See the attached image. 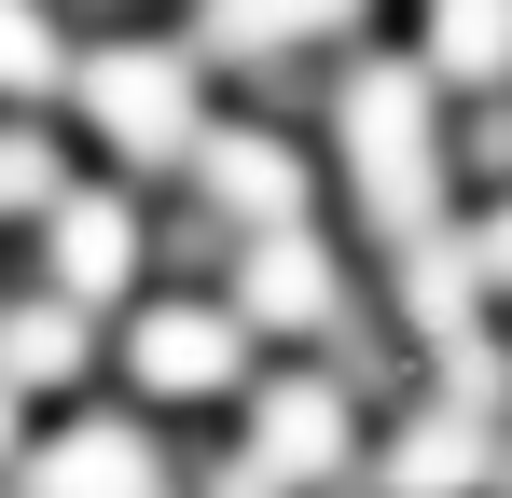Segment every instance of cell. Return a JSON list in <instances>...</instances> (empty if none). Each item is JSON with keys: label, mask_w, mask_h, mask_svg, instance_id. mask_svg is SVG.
<instances>
[{"label": "cell", "mask_w": 512, "mask_h": 498, "mask_svg": "<svg viewBox=\"0 0 512 498\" xmlns=\"http://www.w3.org/2000/svg\"><path fill=\"white\" fill-rule=\"evenodd\" d=\"M42 83H70L56 28H42V0H0V97H42Z\"/></svg>", "instance_id": "obj_13"}, {"label": "cell", "mask_w": 512, "mask_h": 498, "mask_svg": "<svg viewBox=\"0 0 512 498\" xmlns=\"http://www.w3.org/2000/svg\"><path fill=\"white\" fill-rule=\"evenodd\" d=\"M471 263H485V291H512V208L485 222V236H471Z\"/></svg>", "instance_id": "obj_16"}, {"label": "cell", "mask_w": 512, "mask_h": 498, "mask_svg": "<svg viewBox=\"0 0 512 498\" xmlns=\"http://www.w3.org/2000/svg\"><path fill=\"white\" fill-rule=\"evenodd\" d=\"M84 360V305H0V388H70Z\"/></svg>", "instance_id": "obj_11"}, {"label": "cell", "mask_w": 512, "mask_h": 498, "mask_svg": "<svg viewBox=\"0 0 512 498\" xmlns=\"http://www.w3.org/2000/svg\"><path fill=\"white\" fill-rule=\"evenodd\" d=\"M28 498H153V443H139L125 415H97V429H56V443L28 457Z\"/></svg>", "instance_id": "obj_9"}, {"label": "cell", "mask_w": 512, "mask_h": 498, "mask_svg": "<svg viewBox=\"0 0 512 498\" xmlns=\"http://www.w3.org/2000/svg\"><path fill=\"white\" fill-rule=\"evenodd\" d=\"M319 332V346H346L360 374H374V346H360V305H346V277H333V249L305 236H250V263H236V332Z\"/></svg>", "instance_id": "obj_4"}, {"label": "cell", "mask_w": 512, "mask_h": 498, "mask_svg": "<svg viewBox=\"0 0 512 498\" xmlns=\"http://www.w3.org/2000/svg\"><path fill=\"white\" fill-rule=\"evenodd\" d=\"M42 263H56V305H111L139 277V208L125 194H56L42 208Z\"/></svg>", "instance_id": "obj_7"}, {"label": "cell", "mask_w": 512, "mask_h": 498, "mask_svg": "<svg viewBox=\"0 0 512 498\" xmlns=\"http://www.w3.org/2000/svg\"><path fill=\"white\" fill-rule=\"evenodd\" d=\"M194 194H208L222 222H250V236H291V222H305V153L236 125V139H208V153H194Z\"/></svg>", "instance_id": "obj_8"}, {"label": "cell", "mask_w": 512, "mask_h": 498, "mask_svg": "<svg viewBox=\"0 0 512 498\" xmlns=\"http://www.w3.org/2000/svg\"><path fill=\"white\" fill-rule=\"evenodd\" d=\"M250 332L222 319V305H139V332H125V360H139V388L153 402H222L250 360H236Z\"/></svg>", "instance_id": "obj_6"}, {"label": "cell", "mask_w": 512, "mask_h": 498, "mask_svg": "<svg viewBox=\"0 0 512 498\" xmlns=\"http://www.w3.org/2000/svg\"><path fill=\"white\" fill-rule=\"evenodd\" d=\"M346 14H360V0H208V42H222V56H277V42H319Z\"/></svg>", "instance_id": "obj_12"}, {"label": "cell", "mask_w": 512, "mask_h": 498, "mask_svg": "<svg viewBox=\"0 0 512 498\" xmlns=\"http://www.w3.org/2000/svg\"><path fill=\"white\" fill-rule=\"evenodd\" d=\"M346 125V180H360V222L388 236V263L402 249L443 236V125H429V70H402V56H360L333 97Z\"/></svg>", "instance_id": "obj_1"}, {"label": "cell", "mask_w": 512, "mask_h": 498, "mask_svg": "<svg viewBox=\"0 0 512 498\" xmlns=\"http://www.w3.org/2000/svg\"><path fill=\"white\" fill-rule=\"evenodd\" d=\"M499 471H512V457H499Z\"/></svg>", "instance_id": "obj_18"}, {"label": "cell", "mask_w": 512, "mask_h": 498, "mask_svg": "<svg viewBox=\"0 0 512 498\" xmlns=\"http://www.w3.org/2000/svg\"><path fill=\"white\" fill-rule=\"evenodd\" d=\"M471 166H499V180H512V97L485 111V125H471Z\"/></svg>", "instance_id": "obj_15"}, {"label": "cell", "mask_w": 512, "mask_h": 498, "mask_svg": "<svg viewBox=\"0 0 512 498\" xmlns=\"http://www.w3.org/2000/svg\"><path fill=\"white\" fill-rule=\"evenodd\" d=\"M0 457H14V388H0Z\"/></svg>", "instance_id": "obj_17"}, {"label": "cell", "mask_w": 512, "mask_h": 498, "mask_svg": "<svg viewBox=\"0 0 512 498\" xmlns=\"http://www.w3.org/2000/svg\"><path fill=\"white\" fill-rule=\"evenodd\" d=\"M0 208H56V153L42 139H0Z\"/></svg>", "instance_id": "obj_14"}, {"label": "cell", "mask_w": 512, "mask_h": 498, "mask_svg": "<svg viewBox=\"0 0 512 498\" xmlns=\"http://www.w3.org/2000/svg\"><path fill=\"white\" fill-rule=\"evenodd\" d=\"M70 83H84L97 139L125 166H194L208 153V125H194V56H180V42H97Z\"/></svg>", "instance_id": "obj_2"}, {"label": "cell", "mask_w": 512, "mask_h": 498, "mask_svg": "<svg viewBox=\"0 0 512 498\" xmlns=\"http://www.w3.org/2000/svg\"><path fill=\"white\" fill-rule=\"evenodd\" d=\"M346 443H360V429H346V388L333 374H291V388L250 402V457H236L208 498H305V485L346 471Z\"/></svg>", "instance_id": "obj_3"}, {"label": "cell", "mask_w": 512, "mask_h": 498, "mask_svg": "<svg viewBox=\"0 0 512 498\" xmlns=\"http://www.w3.org/2000/svg\"><path fill=\"white\" fill-rule=\"evenodd\" d=\"M429 70L512 97V0H429Z\"/></svg>", "instance_id": "obj_10"}, {"label": "cell", "mask_w": 512, "mask_h": 498, "mask_svg": "<svg viewBox=\"0 0 512 498\" xmlns=\"http://www.w3.org/2000/svg\"><path fill=\"white\" fill-rule=\"evenodd\" d=\"M512 457V429L499 415H471V402H429V415H402L388 429V457H374V485L388 498H471L485 471Z\"/></svg>", "instance_id": "obj_5"}]
</instances>
